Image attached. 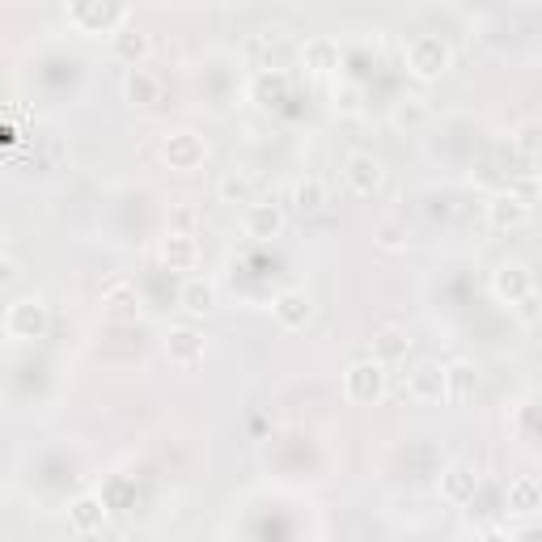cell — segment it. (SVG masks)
<instances>
[{"mask_svg":"<svg viewBox=\"0 0 542 542\" xmlns=\"http://www.w3.org/2000/svg\"><path fill=\"white\" fill-rule=\"evenodd\" d=\"M386 390H390V373L377 356H356L348 373H343V394L356 407H377L386 399Z\"/></svg>","mask_w":542,"mask_h":542,"instance_id":"6da1fadb","label":"cell"},{"mask_svg":"<svg viewBox=\"0 0 542 542\" xmlns=\"http://www.w3.org/2000/svg\"><path fill=\"white\" fill-rule=\"evenodd\" d=\"M454 68V51H449L445 39H437V34H415V39L407 43V72L415 81H441L445 72Z\"/></svg>","mask_w":542,"mask_h":542,"instance_id":"7a4b0ae2","label":"cell"},{"mask_svg":"<svg viewBox=\"0 0 542 542\" xmlns=\"http://www.w3.org/2000/svg\"><path fill=\"white\" fill-rule=\"evenodd\" d=\"M51 327V310L43 297H17L9 310H5V335L13 343H30V339H43Z\"/></svg>","mask_w":542,"mask_h":542,"instance_id":"3957f363","label":"cell"},{"mask_svg":"<svg viewBox=\"0 0 542 542\" xmlns=\"http://www.w3.org/2000/svg\"><path fill=\"white\" fill-rule=\"evenodd\" d=\"M161 157H166L170 170L195 174V170H204V161H208V144L195 132H170V136H161Z\"/></svg>","mask_w":542,"mask_h":542,"instance_id":"277c9868","label":"cell"},{"mask_svg":"<svg viewBox=\"0 0 542 542\" xmlns=\"http://www.w3.org/2000/svg\"><path fill=\"white\" fill-rule=\"evenodd\" d=\"M343 183H348V191L360 195V200H373V195L382 191V183H386L382 157H373V153H348V161H343Z\"/></svg>","mask_w":542,"mask_h":542,"instance_id":"5b68a950","label":"cell"},{"mask_svg":"<svg viewBox=\"0 0 542 542\" xmlns=\"http://www.w3.org/2000/svg\"><path fill=\"white\" fill-rule=\"evenodd\" d=\"M166 360L170 365H178V369H195L204 360V352H208V335L200 331V327H191V322H178V327H170L166 331Z\"/></svg>","mask_w":542,"mask_h":542,"instance_id":"8992f818","label":"cell"},{"mask_svg":"<svg viewBox=\"0 0 542 542\" xmlns=\"http://www.w3.org/2000/svg\"><path fill=\"white\" fill-rule=\"evenodd\" d=\"M407 399L420 407H441L445 403V365L437 360H420V365L407 369Z\"/></svg>","mask_w":542,"mask_h":542,"instance_id":"52a82bcc","label":"cell"},{"mask_svg":"<svg viewBox=\"0 0 542 542\" xmlns=\"http://www.w3.org/2000/svg\"><path fill=\"white\" fill-rule=\"evenodd\" d=\"M479 471L471 462H449L441 471V500L454 504V509H466V504H475L479 496Z\"/></svg>","mask_w":542,"mask_h":542,"instance_id":"ba28073f","label":"cell"},{"mask_svg":"<svg viewBox=\"0 0 542 542\" xmlns=\"http://www.w3.org/2000/svg\"><path fill=\"white\" fill-rule=\"evenodd\" d=\"M284 225H288L284 208H280V204H271V200H263V204L250 200V204H246V212H242V233H246V238H255V242H271V238H280Z\"/></svg>","mask_w":542,"mask_h":542,"instance_id":"9c48e42d","label":"cell"},{"mask_svg":"<svg viewBox=\"0 0 542 542\" xmlns=\"http://www.w3.org/2000/svg\"><path fill=\"white\" fill-rule=\"evenodd\" d=\"M271 314H276L284 331H305L314 318V301L305 288H284V293H276V301H271Z\"/></svg>","mask_w":542,"mask_h":542,"instance_id":"30bf717a","label":"cell"},{"mask_svg":"<svg viewBox=\"0 0 542 542\" xmlns=\"http://www.w3.org/2000/svg\"><path fill=\"white\" fill-rule=\"evenodd\" d=\"M530 221V204L517 200V191H496L492 200H487V225H492L496 233H513Z\"/></svg>","mask_w":542,"mask_h":542,"instance_id":"8fae6325","label":"cell"},{"mask_svg":"<svg viewBox=\"0 0 542 542\" xmlns=\"http://www.w3.org/2000/svg\"><path fill=\"white\" fill-rule=\"evenodd\" d=\"M343 64V51L335 39H327V34H318V39H305L301 47V68L310 72V77H335Z\"/></svg>","mask_w":542,"mask_h":542,"instance_id":"7c38bea8","label":"cell"},{"mask_svg":"<svg viewBox=\"0 0 542 542\" xmlns=\"http://www.w3.org/2000/svg\"><path fill=\"white\" fill-rule=\"evenodd\" d=\"M111 56L119 60V64H128V68H140L144 60L153 56V39L144 34L140 26H119L115 34H111Z\"/></svg>","mask_w":542,"mask_h":542,"instance_id":"4fadbf2b","label":"cell"},{"mask_svg":"<svg viewBox=\"0 0 542 542\" xmlns=\"http://www.w3.org/2000/svg\"><path fill=\"white\" fill-rule=\"evenodd\" d=\"M530 288H534V276H530L526 263H500V267L492 271V293H496V301H504V305H513L517 297H526Z\"/></svg>","mask_w":542,"mask_h":542,"instance_id":"5bb4252c","label":"cell"},{"mask_svg":"<svg viewBox=\"0 0 542 542\" xmlns=\"http://www.w3.org/2000/svg\"><path fill=\"white\" fill-rule=\"evenodd\" d=\"M161 263L170 271H195V263H200V242H195V233L166 229V238H161Z\"/></svg>","mask_w":542,"mask_h":542,"instance_id":"9a60e30c","label":"cell"},{"mask_svg":"<svg viewBox=\"0 0 542 542\" xmlns=\"http://www.w3.org/2000/svg\"><path fill=\"white\" fill-rule=\"evenodd\" d=\"M123 98L128 106H140V111H149L153 102H161V77L149 68H128V77H123Z\"/></svg>","mask_w":542,"mask_h":542,"instance_id":"2e32d148","label":"cell"},{"mask_svg":"<svg viewBox=\"0 0 542 542\" xmlns=\"http://www.w3.org/2000/svg\"><path fill=\"white\" fill-rule=\"evenodd\" d=\"M102 314L111 318V322H136L140 318V293H136L128 280H115L102 293Z\"/></svg>","mask_w":542,"mask_h":542,"instance_id":"e0dca14e","label":"cell"},{"mask_svg":"<svg viewBox=\"0 0 542 542\" xmlns=\"http://www.w3.org/2000/svg\"><path fill=\"white\" fill-rule=\"evenodd\" d=\"M68 526L72 534H102L106 526V500L102 496H77L72 500V509H68Z\"/></svg>","mask_w":542,"mask_h":542,"instance_id":"ac0fdd59","label":"cell"},{"mask_svg":"<svg viewBox=\"0 0 542 542\" xmlns=\"http://www.w3.org/2000/svg\"><path fill=\"white\" fill-rule=\"evenodd\" d=\"M479 390V373L471 360H454V365H445V403H471Z\"/></svg>","mask_w":542,"mask_h":542,"instance_id":"d6986e66","label":"cell"},{"mask_svg":"<svg viewBox=\"0 0 542 542\" xmlns=\"http://www.w3.org/2000/svg\"><path fill=\"white\" fill-rule=\"evenodd\" d=\"M216 200L229 204V208L250 204V200H255V178H250L242 166L221 170V178H216Z\"/></svg>","mask_w":542,"mask_h":542,"instance_id":"ffe728a7","label":"cell"},{"mask_svg":"<svg viewBox=\"0 0 542 542\" xmlns=\"http://www.w3.org/2000/svg\"><path fill=\"white\" fill-rule=\"evenodd\" d=\"M178 301H183V310L187 314H212L216 305H221V297H216V284L208 280V276H187V284H183V293H178Z\"/></svg>","mask_w":542,"mask_h":542,"instance_id":"44dd1931","label":"cell"},{"mask_svg":"<svg viewBox=\"0 0 542 542\" xmlns=\"http://www.w3.org/2000/svg\"><path fill=\"white\" fill-rule=\"evenodd\" d=\"M411 352V335L403 327H382L369 343V356H377L382 365H394V360H407Z\"/></svg>","mask_w":542,"mask_h":542,"instance_id":"7402d4cb","label":"cell"},{"mask_svg":"<svg viewBox=\"0 0 542 542\" xmlns=\"http://www.w3.org/2000/svg\"><path fill=\"white\" fill-rule=\"evenodd\" d=\"M542 509V483L534 475H521L509 483V513L517 517H538Z\"/></svg>","mask_w":542,"mask_h":542,"instance_id":"603a6c76","label":"cell"},{"mask_svg":"<svg viewBox=\"0 0 542 542\" xmlns=\"http://www.w3.org/2000/svg\"><path fill=\"white\" fill-rule=\"evenodd\" d=\"M293 204H297V212H305V216L322 212V208L331 204L327 183H322L318 174H305V178H297V183H293Z\"/></svg>","mask_w":542,"mask_h":542,"instance_id":"cb8c5ba5","label":"cell"},{"mask_svg":"<svg viewBox=\"0 0 542 542\" xmlns=\"http://www.w3.org/2000/svg\"><path fill=\"white\" fill-rule=\"evenodd\" d=\"M428 115H432V111H428V102H424V98H415V94H407V98L394 102L390 123H394L399 132H420L424 123H428Z\"/></svg>","mask_w":542,"mask_h":542,"instance_id":"d4e9b609","label":"cell"},{"mask_svg":"<svg viewBox=\"0 0 542 542\" xmlns=\"http://www.w3.org/2000/svg\"><path fill=\"white\" fill-rule=\"evenodd\" d=\"M386 517L394 521V526H424V504L415 492H399V496H390Z\"/></svg>","mask_w":542,"mask_h":542,"instance_id":"484cf974","label":"cell"},{"mask_svg":"<svg viewBox=\"0 0 542 542\" xmlns=\"http://www.w3.org/2000/svg\"><path fill=\"white\" fill-rule=\"evenodd\" d=\"M373 242H377V250H390V255H399V250H407V225L394 221V216H386V221H377Z\"/></svg>","mask_w":542,"mask_h":542,"instance_id":"4316f807","label":"cell"},{"mask_svg":"<svg viewBox=\"0 0 542 542\" xmlns=\"http://www.w3.org/2000/svg\"><path fill=\"white\" fill-rule=\"evenodd\" d=\"M166 229H174V233H195L200 229V208L195 204H170V212H166Z\"/></svg>","mask_w":542,"mask_h":542,"instance_id":"83f0119b","label":"cell"},{"mask_svg":"<svg viewBox=\"0 0 542 542\" xmlns=\"http://www.w3.org/2000/svg\"><path fill=\"white\" fill-rule=\"evenodd\" d=\"M509 310L517 314V322H521L526 331H534V327H538V293H534V288H530L526 297H517V301L509 305Z\"/></svg>","mask_w":542,"mask_h":542,"instance_id":"f1b7e54d","label":"cell"},{"mask_svg":"<svg viewBox=\"0 0 542 542\" xmlns=\"http://www.w3.org/2000/svg\"><path fill=\"white\" fill-rule=\"evenodd\" d=\"M335 111L339 115H360V89L356 85H339L335 89Z\"/></svg>","mask_w":542,"mask_h":542,"instance_id":"f546056e","label":"cell"},{"mask_svg":"<svg viewBox=\"0 0 542 542\" xmlns=\"http://www.w3.org/2000/svg\"><path fill=\"white\" fill-rule=\"evenodd\" d=\"M17 280H22V263L9 259V255H0V293H9Z\"/></svg>","mask_w":542,"mask_h":542,"instance_id":"4dcf8cb0","label":"cell"},{"mask_svg":"<svg viewBox=\"0 0 542 542\" xmlns=\"http://www.w3.org/2000/svg\"><path fill=\"white\" fill-rule=\"evenodd\" d=\"M517 144L526 149V157H534V153H538V128H534V123H526V128H521Z\"/></svg>","mask_w":542,"mask_h":542,"instance_id":"1f68e13d","label":"cell"},{"mask_svg":"<svg viewBox=\"0 0 542 542\" xmlns=\"http://www.w3.org/2000/svg\"><path fill=\"white\" fill-rule=\"evenodd\" d=\"M221 5H229V9H238V5H250V0H221Z\"/></svg>","mask_w":542,"mask_h":542,"instance_id":"d6a6232c","label":"cell"},{"mask_svg":"<svg viewBox=\"0 0 542 542\" xmlns=\"http://www.w3.org/2000/svg\"><path fill=\"white\" fill-rule=\"evenodd\" d=\"M0 509H5V487H0Z\"/></svg>","mask_w":542,"mask_h":542,"instance_id":"836d02e7","label":"cell"}]
</instances>
